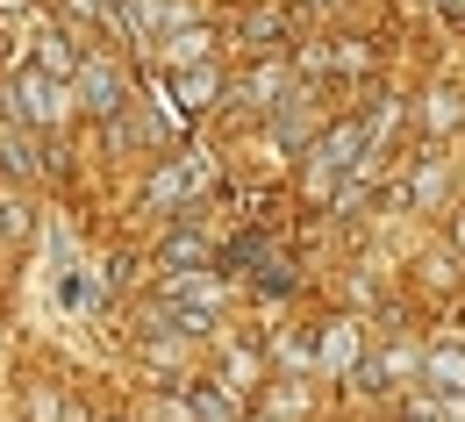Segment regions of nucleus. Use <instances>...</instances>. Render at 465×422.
Wrapping results in <instances>:
<instances>
[{
  "instance_id": "1",
  "label": "nucleus",
  "mask_w": 465,
  "mask_h": 422,
  "mask_svg": "<svg viewBox=\"0 0 465 422\" xmlns=\"http://www.w3.org/2000/svg\"><path fill=\"white\" fill-rule=\"evenodd\" d=\"M351 151H358V129H337V136H330V143H322V165H315V180H330V172H337V165H344Z\"/></svg>"
},
{
  "instance_id": "3",
  "label": "nucleus",
  "mask_w": 465,
  "mask_h": 422,
  "mask_svg": "<svg viewBox=\"0 0 465 422\" xmlns=\"http://www.w3.org/2000/svg\"><path fill=\"white\" fill-rule=\"evenodd\" d=\"M86 93H94V108H115V72L94 64V72H86Z\"/></svg>"
},
{
  "instance_id": "2",
  "label": "nucleus",
  "mask_w": 465,
  "mask_h": 422,
  "mask_svg": "<svg viewBox=\"0 0 465 422\" xmlns=\"http://www.w3.org/2000/svg\"><path fill=\"white\" fill-rule=\"evenodd\" d=\"M430 379L437 387H465V351H430Z\"/></svg>"
}]
</instances>
